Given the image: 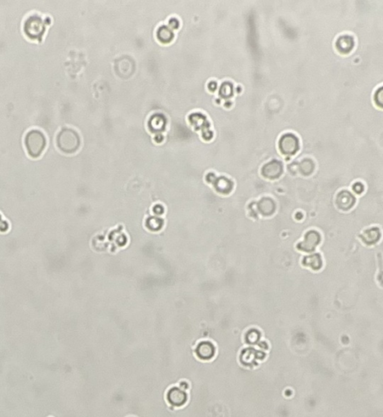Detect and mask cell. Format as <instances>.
<instances>
[{
  "label": "cell",
  "mask_w": 383,
  "mask_h": 417,
  "mask_svg": "<svg viewBox=\"0 0 383 417\" xmlns=\"http://www.w3.org/2000/svg\"><path fill=\"white\" fill-rule=\"evenodd\" d=\"M374 101L378 107L383 108V86L378 88L374 94Z\"/></svg>",
  "instance_id": "6"
},
{
  "label": "cell",
  "mask_w": 383,
  "mask_h": 417,
  "mask_svg": "<svg viewBox=\"0 0 383 417\" xmlns=\"http://www.w3.org/2000/svg\"><path fill=\"white\" fill-rule=\"evenodd\" d=\"M353 189L356 193H361L364 190V186L360 183H356V184H354Z\"/></svg>",
  "instance_id": "8"
},
{
  "label": "cell",
  "mask_w": 383,
  "mask_h": 417,
  "mask_svg": "<svg viewBox=\"0 0 383 417\" xmlns=\"http://www.w3.org/2000/svg\"><path fill=\"white\" fill-rule=\"evenodd\" d=\"M169 30L166 29V28H162V29H160V31H158V35H161V37L159 38L160 40H162V41H167V40H169L171 38L169 37V35H171L170 34Z\"/></svg>",
  "instance_id": "7"
},
{
  "label": "cell",
  "mask_w": 383,
  "mask_h": 417,
  "mask_svg": "<svg viewBox=\"0 0 383 417\" xmlns=\"http://www.w3.org/2000/svg\"><path fill=\"white\" fill-rule=\"evenodd\" d=\"M57 144L61 151L66 153H73L79 148V135L75 130L64 128L58 133Z\"/></svg>",
  "instance_id": "1"
},
{
  "label": "cell",
  "mask_w": 383,
  "mask_h": 417,
  "mask_svg": "<svg viewBox=\"0 0 383 417\" xmlns=\"http://www.w3.org/2000/svg\"><path fill=\"white\" fill-rule=\"evenodd\" d=\"M24 30L30 38L40 40L44 33V20L38 16H31L25 21Z\"/></svg>",
  "instance_id": "3"
},
{
  "label": "cell",
  "mask_w": 383,
  "mask_h": 417,
  "mask_svg": "<svg viewBox=\"0 0 383 417\" xmlns=\"http://www.w3.org/2000/svg\"><path fill=\"white\" fill-rule=\"evenodd\" d=\"M378 234H379V231L378 229H371V230H368V231H366L364 232V240L369 244L376 242V241H378V237H379Z\"/></svg>",
  "instance_id": "5"
},
{
  "label": "cell",
  "mask_w": 383,
  "mask_h": 417,
  "mask_svg": "<svg viewBox=\"0 0 383 417\" xmlns=\"http://www.w3.org/2000/svg\"><path fill=\"white\" fill-rule=\"evenodd\" d=\"M46 143L44 134L39 130H31L25 135V148L32 157H38L41 155L46 147Z\"/></svg>",
  "instance_id": "2"
},
{
  "label": "cell",
  "mask_w": 383,
  "mask_h": 417,
  "mask_svg": "<svg viewBox=\"0 0 383 417\" xmlns=\"http://www.w3.org/2000/svg\"><path fill=\"white\" fill-rule=\"evenodd\" d=\"M354 47V40L349 35H344L337 41V48L342 53H348Z\"/></svg>",
  "instance_id": "4"
}]
</instances>
